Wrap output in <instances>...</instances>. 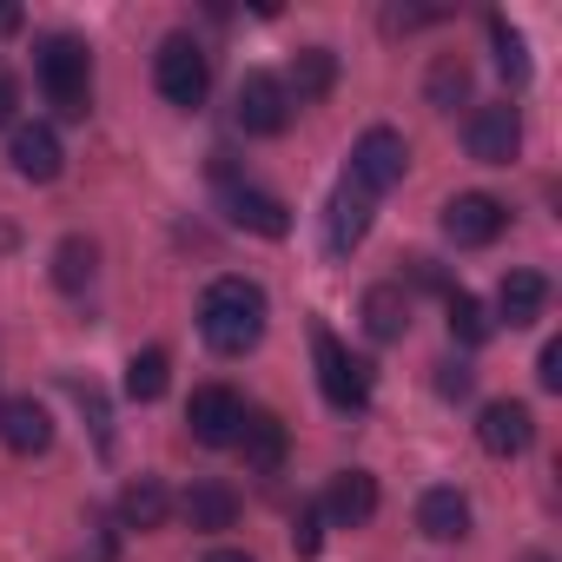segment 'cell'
Masks as SVG:
<instances>
[{"instance_id":"cell-19","label":"cell","mask_w":562,"mask_h":562,"mask_svg":"<svg viewBox=\"0 0 562 562\" xmlns=\"http://www.w3.org/2000/svg\"><path fill=\"white\" fill-rule=\"evenodd\" d=\"M179 516L192 522V529H205V536H218V529H232L238 522V496L218 483V476H205V483H192L186 490V503H179Z\"/></svg>"},{"instance_id":"cell-26","label":"cell","mask_w":562,"mask_h":562,"mask_svg":"<svg viewBox=\"0 0 562 562\" xmlns=\"http://www.w3.org/2000/svg\"><path fill=\"white\" fill-rule=\"evenodd\" d=\"M490 47H496V74L509 87H529V47H522V34L503 14H490Z\"/></svg>"},{"instance_id":"cell-1","label":"cell","mask_w":562,"mask_h":562,"mask_svg":"<svg viewBox=\"0 0 562 562\" xmlns=\"http://www.w3.org/2000/svg\"><path fill=\"white\" fill-rule=\"evenodd\" d=\"M199 338L218 358H245L265 338V285H251V278H212L199 299Z\"/></svg>"},{"instance_id":"cell-29","label":"cell","mask_w":562,"mask_h":562,"mask_svg":"<svg viewBox=\"0 0 562 562\" xmlns=\"http://www.w3.org/2000/svg\"><path fill=\"white\" fill-rule=\"evenodd\" d=\"M536 378H542V391H562V338H549V345H542Z\"/></svg>"},{"instance_id":"cell-4","label":"cell","mask_w":562,"mask_h":562,"mask_svg":"<svg viewBox=\"0 0 562 562\" xmlns=\"http://www.w3.org/2000/svg\"><path fill=\"white\" fill-rule=\"evenodd\" d=\"M312 358H318V391H325L331 411H364V404H371V364L351 358L325 325L312 331Z\"/></svg>"},{"instance_id":"cell-2","label":"cell","mask_w":562,"mask_h":562,"mask_svg":"<svg viewBox=\"0 0 562 562\" xmlns=\"http://www.w3.org/2000/svg\"><path fill=\"white\" fill-rule=\"evenodd\" d=\"M34 74H41V93L54 100L60 120H87L93 106V54L80 34H47L34 47Z\"/></svg>"},{"instance_id":"cell-18","label":"cell","mask_w":562,"mask_h":562,"mask_svg":"<svg viewBox=\"0 0 562 562\" xmlns=\"http://www.w3.org/2000/svg\"><path fill=\"white\" fill-rule=\"evenodd\" d=\"M417 529H424L430 542L470 536V496H463V490H424V496H417Z\"/></svg>"},{"instance_id":"cell-23","label":"cell","mask_w":562,"mask_h":562,"mask_svg":"<svg viewBox=\"0 0 562 562\" xmlns=\"http://www.w3.org/2000/svg\"><path fill=\"white\" fill-rule=\"evenodd\" d=\"M331 87H338V54H331V47H305V54L292 60L285 93H292V100H325Z\"/></svg>"},{"instance_id":"cell-31","label":"cell","mask_w":562,"mask_h":562,"mask_svg":"<svg viewBox=\"0 0 562 562\" xmlns=\"http://www.w3.org/2000/svg\"><path fill=\"white\" fill-rule=\"evenodd\" d=\"M318 522H325V509H305V516H299V529H292L299 555H318Z\"/></svg>"},{"instance_id":"cell-27","label":"cell","mask_w":562,"mask_h":562,"mask_svg":"<svg viewBox=\"0 0 562 562\" xmlns=\"http://www.w3.org/2000/svg\"><path fill=\"white\" fill-rule=\"evenodd\" d=\"M443 312H450V338H457V345H483V338L496 331V318H490L470 292H450V299H443Z\"/></svg>"},{"instance_id":"cell-22","label":"cell","mask_w":562,"mask_h":562,"mask_svg":"<svg viewBox=\"0 0 562 562\" xmlns=\"http://www.w3.org/2000/svg\"><path fill=\"white\" fill-rule=\"evenodd\" d=\"M93 278H100V245L80 238V232L60 238V245H54V285H60V292H87Z\"/></svg>"},{"instance_id":"cell-15","label":"cell","mask_w":562,"mask_h":562,"mask_svg":"<svg viewBox=\"0 0 562 562\" xmlns=\"http://www.w3.org/2000/svg\"><path fill=\"white\" fill-rule=\"evenodd\" d=\"M318 509H325L338 529H358V522H371V516H378V476H371V470H338Z\"/></svg>"},{"instance_id":"cell-9","label":"cell","mask_w":562,"mask_h":562,"mask_svg":"<svg viewBox=\"0 0 562 562\" xmlns=\"http://www.w3.org/2000/svg\"><path fill=\"white\" fill-rule=\"evenodd\" d=\"M186 424H192V437H199L205 450H225V443H238L245 397H238V391H225V384H199V391H192V404H186Z\"/></svg>"},{"instance_id":"cell-32","label":"cell","mask_w":562,"mask_h":562,"mask_svg":"<svg viewBox=\"0 0 562 562\" xmlns=\"http://www.w3.org/2000/svg\"><path fill=\"white\" fill-rule=\"evenodd\" d=\"M14 106H21V87L0 74V126H14Z\"/></svg>"},{"instance_id":"cell-3","label":"cell","mask_w":562,"mask_h":562,"mask_svg":"<svg viewBox=\"0 0 562 562\" xmlns=\"http://www.w3.org/2000/svg\"><path fill=\"white\" fill-rule=\"evenodd\" d=\"M153 87L172 100V106H205V93H212V67H205V47L192 41V34H166L159 41V54H153Z\"/></svg>"},{"instance_id":"cell-34","label":"cell","mask_w":562,"mask_h":562,"mask_svg":"<svg viewBox=\"0 0 562 562\" xmlns=\"http://www.w3.org/2000/svg\"><path fill=\"white\" fill-rule=\"evenodd\" d=\"M205 562H251V555H245V549H212Z\"/></svg>"},{"instance_id":"cell-21","label":"cell","mask_w":562,"mask_h":562,"mask_svg":"<svg viewBox=\"0 0 562 562\" xmlns=\"http://www.w3.org/2000/svg\"><path fill=\"white\" fill-rule=\"evenodd\" d=\"M166 516H172V496H166L159 476H133V483L120 490V522H126V529H159Z\"/></svg>"},{"instance_id":"cell-20","label":"cell","mask_w":562,"mask_h":562,"mask_svg":"<svg viewBox=\"0 0 562 562\" xmlns=\"http://www.w3.org/2000/svg\"><path fill=\"white\" fill-rule=\"evenodd\" d=\"M358 312H364V331H371L378 345H397V338L411 331V299H404V285H371Z\"/></svg>"},{"instance_id":"cell-33","label":"cell","mask_w":562,"mask_h":562,"mask_svg":"<svg viewBox=\"0 0 562 562\" xmlns=\"http://www.w3.org/2000/svg\"><path fill=\"white\" fill-rule=\"evenodd\" d=\"M21 21H27V14L14 8V0H0V41H8V34H21Z\"/></svg>"},{"instance_id":"cell-24","label":"cell","mask_w":562,"mask_h":562,"mask_svg":"<svg viewBox=\"0 0 562 562\" xmlns=\"http://www.w3.org/2000/svg\"><path fill=\"white\" fill-rule=\"evenodd\" d=\"M424 100H430L437 113H457V106L470 100V60L437 54V60H430V80H424Z\"/></svg>"},{"instance_id":"cell-28","label":"cell","mask_w":562,"mask_h":562,"mask_svg":"<svg viewBox=\"0 0 562 562\" xmlns=\"http://www.w3.org/2000/svg\"><path fill=\"white\" fill-rule=\"evenodd\" d=\"M470 378H476V371H470V364H457V358H443V364H437V391H443V397H470Z\"/></svg>"},{"instance_id":"cell-7","label":"cell","mask_w":562,"mask_h":562,"mask_svg":"<svg viewBox=\"0 0 562 562\" xmlns=\"http://www.w3.org/2000/svg\"><path fill=\"white\" fill-rule=\"evenodd\" d=\"M463 146H470L476 166H509L516 146H522V120H516V106H509V100L476 106V113L463 120Z\"/></svg>"},{"instance_id":"cell-12","label":"cell","mask_w":562,"mask_h":562,"mask_svg":"<svg viewBox=\"0 0 562 562\" xmlns=\"http://www.w3.org/2000/svg\"><path fill=\"white\" fill-rule=\"evenodd\" d=\"M542 312H549V278L529 271V265L503 271V285H496V318H503L509 331H529Z\"/></svg>"},{"instance_id":"cell-16","label":"cell","mask_w":562,"mask_h":562,"mask_svg":"<svg viewBox=\"0 0 562 562\" xmlns=\"http://www.w3.org/2000/svg\"><path fill=\"white\" fill-rule=\"evenodd\" d=\"M0 443H8L14 457H41V450L54 443V417H47V404H34V397H8V404H0Z\"/></svg>"},{"instance_id":"cell-6","label":"cell","mask_w":562,"mask_h":562,"mask_svg":"<svg viewBox=\"0 0 562 562\" xmlns=\"http://www.w3.org/2000/svg\"><path fill=\"white\" fill-rule=\"evenodd\" d=\"M404 166H411V146H404V133H391V126H371L358 146H351V186L358 192H391V186H404Z\"/></svg>"},{"instance_id":"cell-35","label":"cell","mask_w":562,"mask_h":562,"mask_svg":"<svg viewBox=\"0 0 562 562\" xmlns=\"http://www.w3.org/2000/svg\"><path fill=\"white\" fill-rule=\"evenodd\" d=\"M522 562H549V555H522Z\"/></svg>"},{"instance_id":"cell-8","label":"cell","mask_w":562,"mask_h":562,"mask_svg":"<svg viewBox=\"0 0 562 562\" xmlns=\"http://www.w3.org/2000/svg\"><path fill=\"white\" fill-rule=\"evenodd\" d=\"M503 225H509V205H503L496 192H457V199L443 205V232H450V245H463V251L496 245Z\"/></svg>"},{"instance_id":"cell-30","label":"cell","mask_w":562,"mask_h":562,"mask_svg":"<svg viewBox=\"0 0 562 562\" xmlns=\"http://www.w3.org/2000/svg\"><path fill=\"white\" fill-rule=\"evenodd\" d=\"M424 21H437V8H391V14H384L391 34H411V27H424Z\"/></svg>"},{"instance_id":"cell-11","label":"cell","mask_w":562,"mask_h":562,"mask_svg":"<svg viewBox=\"0 0 562 562\" xmlns=\"http://www.w3.org/2000/svg\"><path fill=\"white\" fill-rule=\"evenodd\" d=\"M529 437H536L529 404H516V397L483 404V417H476V443H483L490 457H522V450H529Z\"/></svg>"},{"instance_id":"cell-10","label":"cell","mask_w":562,"mask_h":562,"mask_svg":"<svg viewBox=\"0 0 562 562\" xmlns=\"http://www.w3.org/2000/svg\"><path fill=\"white\" fill-rule=\"evenodd\" d=\"M371 205H378V199L358 192L351 179L325 199V251H331V258H351V251L364 245V232H371Z\"/></svg>"},{"instance_id":"cell-14","label":"cell","mask_w":562,"mask_h":562,"mask_svg":"<svg viewBox=\"0 0 562 562\" xmlns=\"http://www.w3.org/2000/svg\"><path fill=\"white\" fill-rule=\"evenodd\" d=\"M8 159H14V172L21 179H34V186H47V179H60V166H67V153H60V133L54 126H14V139H8Z\"/></svg>"},{"instance_id":"cell-5","label":"cell","mask_w":562,"mask_h":562,"mask_svg":"<svg viewBox=\"0 0 562 562\" xmlns=\"http://www.w3.org/2000/svg\"><path fill=\"white\" fill-rule=\"evenodd\" d=\"M232 120H238V133H251V139H278L292 126V93H285V80L278 74H245L238 80V100H232Z\"/></svg>"},{"instance_id":"cell-13","label":"cell","mask_w":562,"mask_h":562,"mask_svg":"<svg viewBox=\"0 0 562 562\" xmlns=\"http://www.w3.org/2000/svg\"><path fill=\"white\" fill-rule=\"evenodd\" d=\"M225 218L238 232H258V238H285L292 232V205L258 192V186H225Z\"/></svg>"},{"instance_id":"cell-25","label":"cell","mask_w":562,"mask_h":562,"mask_svg":"<svg viewBox=\"0 0 562 562\" xmlns=\"http://www.w3.org/2000/svg\"><path fill=\"white\" fill-rule=\"evenodd\" d=\"M166 378H172V358H166L159 345H146V351H133V364H126V397H133V404H153V397H166Z\"/></svg>"},{"instance_id":"cell-17","label":"cell","mask_w":562,"mask_h":562,"mask_svg":"<svg viewBox=\"0 0 562 562\" xmlns=\"http://www.w3.org/2000/svg\"><path fill=\"white\" fill-rule=\"evenodd\" d=\"M285 417H271V411H245V424H238V450H245V463L251 470H278V463H285Z\"/></svg>"}]
</instances>
